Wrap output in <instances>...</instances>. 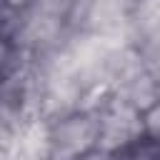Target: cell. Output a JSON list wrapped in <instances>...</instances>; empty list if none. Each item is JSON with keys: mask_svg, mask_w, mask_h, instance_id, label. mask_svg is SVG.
<instances>
[{"mask_svg": "<svg viewBox=\"0 0 160 160\" xmlns=\"http://www.w3.org/2000/svg\"><path fill=\"white\" fill-rule=\"evenodd\" d=\"M2 38H5V32H2V25H0V40H2Z\"/></svg>", "mask_w": 160, "mask_h": 160, "instance_id": "8", "label": "cell"}, {"mask_svg": "<svg viewBox=\"0 0 160 160\" xmlns=\"http://www.w3.org/2000/svg\"><path fill=\"white\" fill-rule=\"evenodd\" d=\"M132 22H135V28L140 32V40L160 35V0H135Z\"/></svg>", "mask_w": 160, "mask_h": 160, "instance_id": "3", "label": "cell"}, {"mask_svg": "<svg viewBox=\"0 0 160 160\" xmlns=\"http://www.w3.org/2000/svg\"><path fill=\"white\" fill-rule=\"evenodd\" d=\"M142 120H145V138L160 145V102L152 105L148 112H142Z\"/></svg>", "mask_w": 160, "mask_h": 160, "instance_id": "5", "label": "cell"}, {"mask_svg": "<svg viewBox=\"0 0 160 160\" xmlns=\"http://www.w3.org/2000/svg\"><path fill=\"white\" fill-rule=\"evenodd\" d=\"M2 2H5L10 10H18V12H22V10H28V8H30L35 0H2Z\"/></svg>", "mask_w": 160, "mask_h": 160, "instance_id": "7", "label": "cell"}, {"mask_svg": "<svg viewBox=\"0 0 160 160\" xmlns=\"http://www.w3.org/2000/svg\"><path fill=\"white\" fill-rule=\"evenodd\" d=\"M82 155H75V152H68V150H58V148H50L48 152V160H80Z\"/></svg>", "mask_w": 160, "mask_h": 160, "instance_id": "6", "label": "cell"}, {"mask_svg": "<svg viewBox=\"0 0 160 160\" xmlns=\"http://www.w3.org/2000/svg\"><path fill=\"white\" fill-rule=\"evenodd\" d=\"M98 150L102 152H122L145 138L142 112L122 102L120 98H110L98 112Z\"/></svg>", "mask_w": 160, "mask_h": 160, "instance_id": "1", "label": "cell"}, {"mask_svg": "<svg viewBox=\"0 0 160 160\" xmlns=\"http://www.w3.org/2000/svg\"><path fill=\"white\" fill-rule=\"evenodd\" d=\"M112 160H160V145H158V142L142 145V140H140V142H135L132 148H128V150H122V152H115Z\"/></svg>", "mask_w": 160, "mask_h": 160, "instance_id": "4", "label": "cell"}, {"mask_svg": "<svg viewBox=\"0 0 160 160\" xmlns=\"http://www.w3.org/2000/svg\"><path fill=\"white\" fill-rule=\"evenodd\" d=\"M98 145V115L95 112H70L50 125V148L85 155Z\"/></svg>", "mask_w": 160, "mask_h": 160, "instance_id": "2", "label": "cell"}]
</instances>
